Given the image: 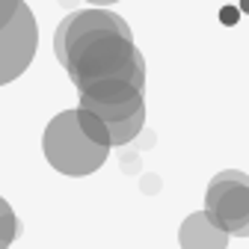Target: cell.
<instances>
[{
    "mask_svg": "<svg viewBox=\"0 0 249 249\" xmlns=\"http://www.w3.org/2000/svg\"><path fill=\"white\" fill-rule=\"evenodd\" d=\"M53 51L77 92L107 80L145 86V59L134 45L131 27L116 12L83 9L66 15L56 27Z\"/></svg>",
    "mask_w": 249,
    "mask_h": 249,
    "instance_id": "1",
    "label": "cell"
},
{
    "mask_svg": "<svg viewBox=\"0 0 249 249\" xmlns=\"http://www.w3.org/2000/svg\"><path fill=\"white\" fill-rule=\"evenodd\" d=\"M42 148H45L48 163L56 172L71 175V178H83V175L98 172L107 160V154H110V148L95 145L80 131L77 110H62L48 122Z\"/></svg>",
    "mask_w": 249,
    "mask_h": 249,
    "instance_id": "2",
    "label": "cell"
},
{
    "mask_svg": "<svg viewBox=\"0 0 249 249\" xmlns=\"http://www.w3.org/2000/svg\"><path fill=\"white\" fill-rule=\"evenodd\" d=\"M205 216L229 237H249V175L240 169L216 172L205 193Z\"/></svg>",
    "mask_w": 249,
    "mask_h": 249,
    "instance_id": "3",
    "label": "cell"
},
{
    "mask_svg": "<svg viewBox=\"0 0 249 249\" xmlns=\"http://www.w3.org/2000/svg\"><path fill=\"white\" fill-rule=\"evenodd\" d=\"M36 45H39V27L30 6L24 3L21 12L12 18V24L0 30V86L12 83L27 71V66L36 56Z\"/></svg>",
    "mask_w": 249,
    "mask_h": 249,
    "instance_id": "4",
    "label": "cell"
},
{
    "mask_svg": "<svg viewBox=\"0 0 249 249\" xmlns=\"http://www.w3.org/2000/svg\"><path fill=\"white\" fill-rule=\"evenodd\" d=\"M178 243H181V249H226L229 246V234L216 229L205 216V211H196V213H190L181 223Z\"/></svg>",
    "mask_w": 249,
    "mask_h": 249,
    "instance_id": "5",
    "label": "cell"
},
{
    "mask_svg": "<svg viewBox=\"0 0 249 249\" xmlns=\"http://www.w3.org/2000/svg\"><path fill=\"white\" fill-rule=\"evenodd\" d=\"M77 124H80V131L95 142V145H104V148H110V134H107V124L98 119V116H92V113H86V110H80L77 107Z\"/></svg>",
    "mask_w": 249,
    "mask_h": 249,
    "instance_id": "6",
    "label": "cell"
},
{
    "mask_svg": "<svg viewBox=\"0 0 249 249\" xmlns=\"http://www.w3.org/2000/svg\"><path fill=\"white\" fill-rule=\"evenodd\" d=\"M18 231H21V223H18L12 205L6 199H0V249H9L12 240L18 237Z\"/></svg>",
    "mask_w": 249,
    "mask_h": 249,
    "instance_id": "7",
    "label": "cell"
},
{
    "mask_svg": "<svg viewBox=\"0 0 249 249\" xmlns=\"http://www.w3.org/2000/svg\"><path fill=\"white\" fill-rule=\"evenodd\" d=\"M24 0H0V30H6L12 24V18L21 12Z\"/></svg>",
    "mask_w": 249,
    "mask_h": 249,
    "instance_id": "8",
    "label": "cell"
},
{
    "mask_svg": "<svg viewBox=\"0 0 249 249\" xmlns=\"http://www.w3.org/2000/svg\"><path fill=\"white\" fill-rule=\"evenodd\" d=\"M86 3H95V6H110V3H119V0H86Z\"/></svg>",
    "mask_w": 249,
    "mask_h": 249,
    "instance_id": "9",
    "label": "cell"
},
{
    "mask_svg": "<svg viewBox=\"0 0 249 249\" xmlns=\"http://www.w3.org/2000/svg\"><path fill=\"white\" fill-rule=\"evenodd\" d=\"M223 12H226V15H223V21H226V24H231V21H234V12H237V9H223Z\"/></svg>",
    "mask_w": 249,
    "mask_h": 249,
    "instance_id": "10",
    "label": "cell"
},
{
    "mask_svg": "<svg viewBox=\"0 0 249 249\" xmlns=\"http://www.w3.org/2000/svg\"><path fill=\"white\" fill-rule=\"evenodd\" d=\"M243 6H246V12H249V0H243Z\"/></svg>",
    "mask_w": 249,
    "mask_h": 249,
    "instance_id": "11",
    "label": "cell"
}]
</instances>
